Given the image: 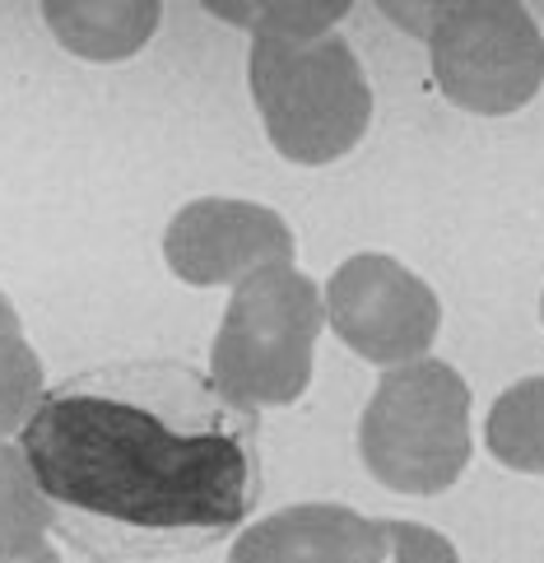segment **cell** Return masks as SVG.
Segmentation results:
<instances>
[{"instance_id":"5","label":"cell","mask_w":544,"mask_h":563,"mask_svg":"<svg viewBox=\"0 0 544 563\" xmlns=\"http://www.w3.org/2000/svg\"><path fill=\"white\" fill-rule=\"evenodd\" d=\"M429 66L452 108L512 117L544 85V33L517 0H452L429 33Z\"/></svg>"},{"instance_id":"10","label":"cell","mask_w":544,"mask_h":563,"mask_svg":"<svg viewBox=\"0 0 544 563\" xmlns=\"http://www.w3.org/2000/svg\"><path fill=\"white\" fill-rule=\"evenodd\" d=\"M484 438H489L498 466L521 475H544V373L512 382L493 400Z\"/></svg>"},{"instance_id":"16","label":"cell","mask_w":544,"mask_h":563,"mask_svg":"<svg viewBox=\"0 0 544 563\" xmlns=\"http://www.w3.org/2000/svg\"><path fill=\"white\" fill-rule=\"evenodd\" d=\"M0 331H24V321H19V312L5 298V289H0Z\"/></svg>"},{"instance_id":"9","label":"cell","mask_w":544,"mask_h":563,"mask_svg":"<svg viewBox=\"0 0 544 563\" xmlns=\"http://www.w3.org/2000/svg\"><path fill=\"white\" fill-rule=\"evenodd\" d=\"M158 0H47L43 24L79 62H131L158 33Z\"/></svg>"},{"instance_id":"14","label":"cell","mask_w":544,"mask_h":563,"mask_svg":"<svg viewBox=\"0 0 544 563\" xmlns=\"http://www.w3.org/2000/svg\"><path fill=\"white\" fill-rule=\"evenodd\" d=\"M373 563H460L456 545L433 527L400 517H377V559Z\"/></svg>"},{"instance_id":"18","label":"cell","mask_w":544,"mask_h":563,"mask_svg":"<svg viewBox=\"0 0 544 563\" xmlns=\"http://www.w3.org/2000/svg\"><path fill=\"white\" fill-rule=\"evenodd\" d=\"M540 317H544V298H540Z\"/></svg>"},{"instance_id":"3","label":"cell","mask_w":544,"mask_h":563,"mask_svg":"<svg viewBox=\"0 0 544 563\" xmlns=\"http://www.w3.org/2000/svg\"><path fill=\"white\" fill-rule=\"evenodd\" d=\"M358 452L368 475L391 494H447L475 452L470 382L442 358L387 368L363 406Z\"/></svg>"},{"instance_id":"6","label":"cell","mask_w":544,"mask_h":563,"mask_svg":"<svg viewBox=\"0 0 544 563\" xmlns=\"http://www.w3.org/2000/svg\"><path fill=\"white\" fill-rule=\"evenodd\" d=\"M321 303L340 345L381 373L429 358L442 327L433 285L387 252H354L349 261H340L321 289Z\"/></svg>"},{"instance_id":"2","label":"cell","mask_w":544,"mask_h":563,"mask_svg":"<svg viewBox=\"0 0 544 563\" xmlns=\"http://www.w3.org/2000/svg\"><path fill=\"white\" fill-rule=\"evenodd\" d=\"M252 103L279 158L326 168L345 158L373 122V85L345 37H252Z\"/></svg>"},{"instance_id":"15","label":"cell","mask_w":544,"mask_h":563,"mask_svg":"<svg viewBox=\"0 0 544 563\" xmlns=\"http://www.w3.org/2000/svg\"><path fill=\"white\" fill-rule=\"evenodd\" d=\"M381 14L391 19V24H400V29H410L414 37H423V43H429V33H433V24H437V14H442V5H387V0H381Z\"/></svg>"},{"instance_id":"11","label":"cell","mask_w":544,"mask_h":563,"mask_svg":"<svg viewBox=\"0 0 544 563\" xmlns=\"http://www.w3.org/2000/svg\"><path fill=\"white\" fill-rule=\"evenodd\" d=\"M52 508L29 471L19 442H0V563L47 550Z\"/></svg>"},{"instance_id":"12","label":"cell","mask_w":544,"mask_h":563,"mask_svg":"<svg viewBox=\"0 0 544 563\" xmlns=\"http://www.w3.org/2000/svg\"><path fill=\"white\" fill-rule=\"evenodd\" d=\"M206 10L252 37H326L354 5L349 0H206Z\"/></svg>"},{"instance_id":"13","label":"cell","mask_w":544,"mask_h":563,"mask_svg":"<svg viewBox=\"0 0 544 563\" xmlns=\"http://www.w3.org/2000/svg\"><path fill=\"white\" fill-rule=\"evenodd\" d=\"M47 396L43 358L24 331H0V442L29 424L37 400Z\"/></svg>"},{"instance_id":"7","label":"cell","mask_w":544,"mask_h":563,"mask_svg":"<svg viewBox=\"0 0 544 563\" xmlns=\"http://www.w3.org/2000/svg\"><path fill=\"white\" fill-rule=\"evenodd\" d=\"M293 252L298 243L285 214L233 196H200L164 229L168 271L191 289H233L266 266H293Z\"/></svg>"},{"instance_id":"17","label":"cell","mask_w":544,"mask_h":563,"mask_svg":"<svg viewBox=\"0 0 544 563\" xmlns=\"http://www.w3.org/2000/svg\"><path fill=\"white\" fill-rule=\"evenodd\" d=\"M14 563H60V559H56L52 545H47V550H37V554H29V559H14Z\"/></svg>"},{"instance_id":"8","label":"cell","mask_w":544,"mask_h":563,"mask_svg":"<svg viewBox=\"0 0 544 563\" xmlns=\"http://www.w3.org/2000/svg\"><path fill=\"white\" fill-rule=\"evenodd\" d=\"M377 517L345 503H293L242 527L229 563H373Z\"/></svg>"},{"instance_id":"4","label":"cell","mask_w":544,"mask_h":563,"mask_svg":"<svg viewBox=\"0 0 544 563\" xmlns=\"http://www.w3.org/2000/svg\"><path fill=\"white\" fill-rule=\"evenodd\" d=\"M326 303L298 266H266L233 285L224 321L210 345L219 391L252 410H279L312 387Z\"/></svg>"},{"instance_id":"1","label":"cell","mask_w":544,"mask_h":563,"mask_svg":"<svg viewBox=\"0 0 544 563\" xmlns=\"http://www.w3.org/2000/svg\"><path fill=\"white\" fill-rule=\"evenodd\" d=\"M19 452L79 554L98 563L219 545L260 498L256 410L177 358H126L52 387Z\"/></svg>"}]
</instances>
